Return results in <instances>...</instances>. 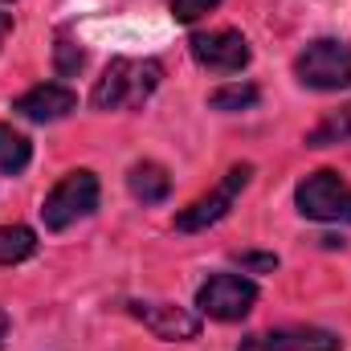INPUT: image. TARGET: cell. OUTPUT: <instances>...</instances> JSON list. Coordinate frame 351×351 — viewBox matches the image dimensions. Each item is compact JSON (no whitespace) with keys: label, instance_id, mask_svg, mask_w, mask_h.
Instances as JSON below:
<instances>
[{"label":"cell","instance_id":"obj_1","mask_svg":"<svg viewBox=\"0 0 351 351\" xmlns=\"http://www.w3.org/2000/svg\"><path fill=\"white\" fill-rule=\"evenodd\" d=\"M164 82V66L156 58H114L102 78L90 90L94 110H127V106H143Z\"/></svg>","mask_w":351,"mask_h":351},{"label":"cell","instance_id":"obj_2","mask_svg":"<svg viewBox=\"0 0 351 351\" xmlns=\"http://www.w3.org/2000/svg\"><path fill=\"white\" fill-rule=\"evenodd\" d=\"M94 208H98V176L86 172V168H78V172H66L49 188V196L41 204V221H45L49 233H62L74 221L90 217Z\"/></svg>","mask_w":351,"mask_h":351},{"label":"cell","instance_id":"obj_3","mask_svg":"<svg viewBox=\"0 0 351 351\" xmlns=\"http://www.w3.org/2000/svg\"><path fill=\"white\" fill-rule=\"evenodd\" d=\"M294 78L311 90H348L351 86V45L335 37L311 41L294 58Z\"/></svg>","mask_w":351,"mask_h":351},{"label":"cell","instance_id":"obj_4","mask_svg":"<svg viewBox=\"0 0 351 351\" xmlns=\"http://www.w3.org/2000/svg\"><path fill=\"white\" fill-rule=\"evenodd\" d=\"M294 204L311 221L351 225V184L339 172H311L294 188Z\"/></svg>","mask_w":351,"mask_h":351},{"label":"cell","instance_id":"obj_5","mask_svg":"<svg viewBox=\"0 0 351 351\" xmlns=\"http://www.w3.org/2000/svg\"><path fill=\"white\" fill-rule=\"evenodd\" d=\"M258 302V286L241 274H213L200 290H196V306L200 315L217 319V323H237L254 311Z\"/></svg>","mask_w":351,"mask_h":351},{"label":"cell","instance_id":"obj_6","mask_svg":"<svg viewBox=\"0 0 351 351\" xmlns=\"http://www.w3.org/2000/svg\"><path fill=\"white\" fill-rule=\"evenodd\" d=\"M250 176H254V164H233L225 180L208 192V196H200V200H192L180 217H176V229L180 233H200V229H208V225H217L233 204H237V196L245 192V184H250Z\"/></svg>","mask_w":351,"mask_h":351},{"label":"cell","instance_id":"obj_7","mask_svg":"<svg viewBox=\"0 0 351 351\" xmlns=\"http://www.w3.org/2000/svg\"><path fill=\"white\" fill-rule=\"evenodd\" d=\"M188 49L192 58L213 70V74H241L250 66V41L237 33V29H213V33H192L188 37Z\"/></svg>","mask_w":351,"mask_h":351},{"label":"cell","instance_id":"obj_8","mask_svg":"<svg viewBox=\"0 0 351 351\" xmlns=\"http://www.w3.org/2000/svg\"><path fill=\"white\" fill-rule=\"evenodd\" d=\"M237 351H343V339L323 327H278L241 339Z\"/></svg>","mask_w":351,"mask_h":351},{"label":"cell","instance_id":"obj_9","mask_svg":"<svg viewBox=\"0 0 351 351\" xmlns=\"http://www.w3.org/2000/svg\"><path fill=\"white\" fill-rule=\"evenodd\" d=\"M127 311L156 335V339H168V343H184V339H196L200 335V315L172 306V302H127Z\"/></svg>","mask_w":351,"mask_h":351},{"label":"cell","instance_id":"obj_10","mask_svg":"<svg viewBox=\"0 0 351 351\" xmlns=\"http://www.w3.org/2000/svg\"><path fill=\"white\" fill-rule=\"evenodd\" d=\"M74 106H78V94L70 86H62V82H37L33 90H25V94L12 102V110H16L21 119H29V123H58V119H66Z\"/></svg>","mask_w":351,"mask_h":351},{"label":"cell","instance_id":"obj_11","mask_svg":"<svg viewBox=\"0 0 351 351\" xmlns=\"http://www.w3.org/2000/svg\"><path fill=\"white\" fill-rule=\"evenodd\" d=\"M127 188H131L135 200L160 204V200H168V192H172V176H168V168H160V164H152V160H139V164H131V172H127Z\"/></svg>","mask_w":351,"mask_h":351},{"label":"cell","instance_id":"obj_12","mask_svg":"<svg viewBox=\"0 0 351 351\" xmlns=\"http://www.w3.org/2000/svg\"><path fill=\"white\" fill-rule=\"evenodd\" d=\"M37 254V233L25 225H0V265H16Z\"/></svg>","mask_w":351,"mask_h":351},{"label":"cell","instance_id":"obj_13","mask_svg":"<svg viewBox=\"0 0 351 351\" xmlns=\"http://www.w3.org/2000/svg\"><path fill=\"white\" fill-rule=\"evenodd\" d=\"M29 160H33L29 139H25L21 131H12V127H4V123H0V176L25 172V168H29Z\"/></svg>","mask_w":351,"mask_h":351},{"label":"cell","instance_id":"obj_14","mask_svg":"<svg viewBox=\"0 0 351 351\" xmlns=\"http://www.w3.org/2000/svg\"><path fill=\"white\" fill-rule=\"evenodd\" d=\"M331 143H351V102L331 110L311 135H306V147H331Z\"/></svg>","mask_w":351,"mask_h":351},{"label":"cell","instance_id":"obj_15","mask_svg":"<svg viewBox=\"0 0 351 351\" xmlns=\"http://www.w3.org/2000/svg\"><path fill=\"white\" fill-rule=\"evenodd\" d=\"M258 86L254 82H229V86L213 90L208 94V106L213 110H250V106H258Z\"/></svg>","mask_w":351,"mask_h":351},{"label":"cell","instance_id":"obj_16","mask_svg":"<svg viewBox=\"0 0 351 351\" xmlns=\"http://www.w3.org/2000/svg\"><path fill=\"white\" fill-rule=\"evenodd\" d=\"M53 58H58V74H62V78H66V74H78V70H82V62H86V53H82V49H78V45H74L66 33L58 37V45H53Z\"/></svg>","mask_w":351,"mask_h":351},{"label":"cell","instance_id":"obj_17","mask_svg":"<svg viewBox=\"0 0 351 351\" xmlns=\"http://www.w3.org/2000/svg\"><path fill=\"white\" fill-rule=\"evenodd\" d=\"M221 0H172V16L176 21H184V25H192V21H200L208 8H217Z\"/></svg>","mask_w":351,"mask_h":351},{"label":"cell","instance_id":"obj_18","mask_svg":"<svg viewBox=\"0 0 351 351\" xmlns=\"http://www.w3.org/2000/svg\"><path fill=\"white\" fill-rule=\"evenodd\" d=\"M237 265L241 269H254V274H274L278 269V258L274 254H237Z\"/></svg>","mask_w":351,"mask_h":351},{"label":"cell","instance_id":"obj_19","mask_svg":"<svg viewBox=\"0 0 351 351\" xmlns=\"http://www.w3.org/2000/svg\"><path fill=\"white\" fill-rule=\"evenodd\" d=\"M8 33H12V12H0V45H4Z\"/></svg>","mask_w":351,"mask_h":351},{"label":"cell","instance_id":"obj_20","mask_svg":"<svg viewBox=\"0 0 351 351\" xmlns=\"http://www.w3.org/2000/svg\"><path fill=\"white\" fill-rule=\"evenodd\" d=\"M4 339H8V315L0 311V351H4Z\"/></svg>","mask_w":351,"mask_h":351}]
</instances>
